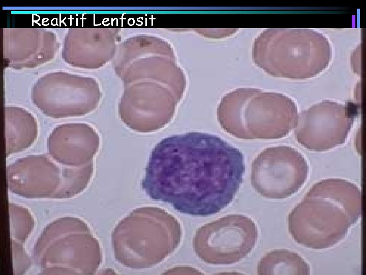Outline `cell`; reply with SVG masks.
Listing matches in <instances>:
<instances>
[{"label":"cell","mask_w":366,"mask_h":275,"mask_svg":"<svg viewBox=\"0 0 366 275\" xmlns=\"http://www.w3.org/2000/svg\"><path fill=\"white\" fill-rule=\"evenodd\" d=\"M257 272L259 274L308 275L310 267L298 254L287 249H276L261 259Z\"/></svg>","instance_id":"obj_14"},{"label":"cell","mask_w":366,"mask_h":275,"mask_svg":"<svg viewBox=\"0 0 366 275\" xmlns=\"http://www.w3.org/2000/svg\"><path fill=\"white\" fill-rule=\"evenodd\" d=\"M245 171L239 150L217 135L193 131L166 137L156 145L141 185L151 199L177 211L208 216L231 202Z\"/></svg>","instance_id":"obj_1"},{"label":"cell","mask_w":366,"mask_h":275,"mask_svg":"<svg viewBox=\"0 0 366 275\" xmlns=\"http://www.w3.org/2000/svg\"><path fill=\"white\" fill-rule=\"evenodd\" d=\"M9 213L11 233L13 238L23 242L28 237L34 226V221L27 210L21 206L11 204Z\"/></svg>","instance_id":"obj_16"},{"label":"cell","mask_w":366,"mask_h":275,"mask_svg":"<svg viewBox=\"0 0 366 275\" xmlns=\"http://www.w3.org/2000/svg\"><path fill=\"white\" fill-rule=\"evenodd\" d=\"M38 128L35 118L26 109L7 106L5 109L6 156L26 150L37 138Z\"/></svg>","instance_id":"obj_13"},{"label":"cell","mask_w":366,"mask_h":275,"mask_svg":"<svg viewBox=\"0 0 366 275\" xmlns=\"http://www.w3.org/2000/svg\"><path fill=\"white\" fill-rule=\"evenodd\" d=\"M179 222L165 210L144 207L133 210L116 226L112 234L115 257L133 268L151 267L179 245Z\"/></svg>","instance_id":"obj_4"},{"label":"cell","mask_w":366,"mask_h":275,"mask_svg":"<svg viewBox=\"0 0 366 275\" xmlns=\"http://www.w3.org/2000/svg\"><path fill=\"white\" fill-rule=\"evenodd\" d=\"M218 114L236 115L245 125L243 139H274L286 136L295 127L297 107L289 97L254 88H240L222 99Z\"/></svg>","instance_id":"obj_5"},{"label":"cell","mask_w":366,"mask_h":275,"mask_svg":"<svg viewBox=\"0 0 366 275\" xmlns=\"http://www.w3.org/2000/svg\"><path fill=\"white\" fill-rule=\"evenodd\" d=\"M309 167L304 156L287 146L267 148L254 160L251 182L261 196L284 199L296 193L306 182Z\"/></svg>","instance_id":"obj_7"},{"label":"cell","mask_w":366,"mask_h":275,"mask_svg":"<svg viewBox=\"0 0 366 275\" xmlns=\"http://www.w3.org/2000/svg\"><path fill=\"white\" fill-rule=\"evenodd\" d=\"M253 56L255 64L271 75L304 79L327 67L331 48L326 37L314 30L269 29L255 39Z\"/></svg>","instance_id":"obj_3"},{"label":"cell","mask_w":366,"mask_h":275,"mask_svg":"<svg viewBox=\"0 0 366 275\" xmlns=\"http://www.w3.org/2000/svg\"><path fill=\"white\" fill-rule=\"evenodd\" d=\"M95 87L69 76H50L39 80L32 91L34 104L46 116L60 119L88 113L96 104Z\"/></svg>","instance_id":"obj_10"},{"label":"cell","mask_w":366,"mask_h":275,"mask_svg":"<svg viewBox=\"0 0 366 275\" xmlns=\"http://www.w3.org/2000/svg\"><path fill=\"white\" fill-rule=\"evenodd\" d=\"M47 227L62 239L67 248L55 239L40 235L35 251L46 249L36 253L43 254L38 257H41L42 268L45 267L43 272L53 265L51 268H62L60 274H64V268L65 274H92L96 270L101 262L100 248L84 222L80 220L73 231L71 230L73 227L70 231H65L66 239L64 231H61L66 244L59 231H55L51 224Z\"/></svg>","instance_id":"obj_9"},{"label":"cell","mask_w":366,"mask_h":275,"mask_svg":"<svg viewBox=\"0 0 366 275\" xmlns=\"http://www.w3.org/2000/svg\"><path fill=\"white\" fill-rule=\"evenodd\" d=\"M99 146V138L89 125L81 123L56 126L47 140L50 157L62 166L79 167L90 162Z\"/></svg>","instance_id":"obj_12"},{"label":"cell","mask_w":366,"mask_h":275,"mask_svg":"<svg viewBox=\"0 0 366 275\" xmlns=\"http://www.w3.org/2000/svg\"><path fill=\"white\" fill-rule=\"evenodd\" d=\"M361 214V192L356 185L345 179H323L289 213L288 228L297 243L323 249L342 240Z\"/></svg>","instance_id":"obj_2"},{"label":"cell","mask_w":366,"mask_h":275,"mask_svg":"<svg viewBox=\"0 0 366 275\" xmlns=\"http://www.w3.org/2000/svg\"><path fill=\"white\" fill-rule=\"evenodd\" d=\"M8 189L28 199L51 198L61 180V170L46 155L20 158L6 168Z\"/></svg>","instance_id":"obj_11"},{"label":"cell","mask_w":366,"mask_h":275,"mask_svg":"<svg viewBox=\"0 0 366 275\" xmlns=\"http://www.w3.org/2000/svg\"><path fill=\"white\" fill-rule=\"evenodd\" d=\"M258 231L251 218L230 214L199 228L193 245L197 256L215 265L236 263L246 257L255 246Z\"/></svg>","instance_id":"obj_6"},{"label":"cell","mask_w":366,"mask_h":275,"mask_svg":"<svg viewBox=\"0 0 366 275\" xmlns=\"http://www.w3.org/2000/svg\"><path fill=\"white\" fill-rule=\"evenodd\" d=\"M60 184L51 198H70L81 193L87 187L93 172V163L79 167H61Z\"/></svg>","instance_id":"obj_15"},{"label":"cell","mask_w":366,"mask_h":275,"mask_svg":"<svg viewBox=\"0 0 366 275\" xmlns=\"http://www.w3.org/2000/svg\"><path fill=\"white\" fill-rule=\"evenodd\" d=\"M356 115L353 105L324 100L298 115L295 138L308 150L332 149L345 143Z\"/></svg>","instance_id":"obj_8"}]
</instances>
